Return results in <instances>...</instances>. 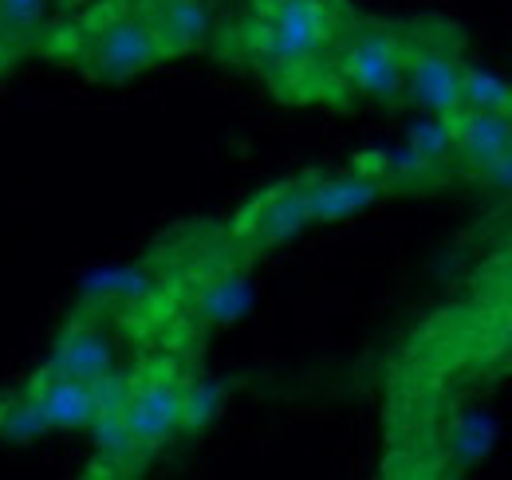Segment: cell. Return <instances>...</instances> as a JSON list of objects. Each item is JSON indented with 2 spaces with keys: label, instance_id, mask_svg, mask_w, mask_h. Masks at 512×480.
<instances>
[{
  "label": "cell",
  "instance_id": "cell-12",
  "mask_svg": "<svg viewBox=\"0 0 512 480\" xmlns=\"http://www.w3.org/2000/svg\"><path fill=\"white\" fill-rule=\"evenodd\" d=\"M249 307H253V288H249V280L241 272H225V276L209 280L201 288V296H197V315L205 323H233Z\"/></svg>",
  "mask_w": 512,
  "mask_h": 480
},
{
  "label": "cell",
  "instance_id": "cell-14",
  "mask_svg": "<svg viewBox=\"0 0 512 480\" xmlns=\"http://www.w3.org/2000/svg\"><path fill=\"white\" fill-rule=\"evenodd\" d=\"M461 107L512 115V83L485 67H461Z\"/></svg>",
  "mask_w": 512,
  "mask_h": 480
},
{
  "label": "cell",
  "instance_id": "cell-22",
  "mask_svg": "<svg viewBox=\"0 0 512 480\" xmlns=\"http://www.w3.org/2000/svg\"><path fill=\"white\" fill-rule=\"evenodd\" d=\"M127 8H138V12H146V8H154V4H162V0H123Z\"/></svg>",
  "mask_w": 512,
  "mask_h": 480
},
{
  "label": "cell",
  "instance_id": "cell-4",
  "mask_svg": "<svg viewBox=\"0 0 512 480\" xmlns=\"http://www.w3.org/2000/svg\"><path fill=\"white\" fill-rule=\"evenodd\" d=\"M134 441L150 453L166 445L174 433H182V382L170 374H138L130 378L127 402H123Z\"/></svg>",
  "mask_w": 512,
  "mask_h": 480
},
{
  "label": "cell",
  "instance_id": "cell-20",
  "mask_svg": "<svg viewBox=\"0 0 512 480\" xmlns=\"http://www.w3.org/2000/svg\"><path fill=\"white\" fill-rule=\"evenodd\" d=\"M410 150L418 158H426L430 166H442L449 154H453V130H449V119H426L410 126Z\"/></svg>",
  "mask_w": 512,
  "mask_h": 480
},
{
  "label": "cell",
  "instance_id": "cell-23",
  "mask_svg": "<svg viewBox=\"0 0 512 480\" xmlns=\"http://www.w3.org/2000/svg\"><path fill=\"white\" fill-rule=\"evenodd\" d=\"M276 4H288V0H256V8H276Z\"/></svg>",
  "mask_w": 512,
  "mask_h": 480
},
{
  "label": "cell",
  "instance_id": "cell-16",
  "mask_svg": "<svg viewBox=\"0 0 512 480\" xmlns=\"http://www.w3.org/2000/svg\"><path fill=\"white\" fill-rule=\"evenodd\" d=\"M154 292V280L138 268H115V272H99V276H87L83 284V296L87 300H142Z\"/></svg>",
  "mask_w": 512,
  "mask_h": 480
},
{
  "label": "cell",
  "instance_id": "cell-9",
  "mask_svg": "<svg viewBox=\"0 0 512 480\" xmlns=\"http://www.w3.org/2000/svg\"><path fill=\"white\" fill-rule=\"evenodd\" d=\"M386 181L359 166V170H347V174H327V178H308V209H312V221H343V217H355L363 209H371L375 201H383Z\"/></svg>",
  "mask_w": 512,
  "mask_h": 480
},
{
  "label": "cell",
  "instance_id": "cell-6",
  "mask_svg": "<svg viewBox=\"0 0 512 480\" xmlns=\"http://www.w3.org/2000/svg\"><path fill=\"white\" fill-rule=\"evenodd\" d=\"M28 398L36 402L48 429H91L95 418L107 410L99 386L79 382V378L60 374V370H48V366L32 378Z\"/></svg>",
  "mask_w": 512,
  "mask_h": 480
},
{
  "label": "cell",
  "instance_id": "cell-5",
  "mask_svg": "<svg viewBox=\"0 0 512 480\" xmlns=\"http://www.w3.org/2000/svg\"><path fill=\"white\" fill-rule=\"evenodd\" d=\"M312 225V209H308V181H284L272 193H264L241 213L237 233L253 240L256 248H272L284 240L300 237Z\"/></svg>",
  "mask_w": 512,
  "mask_h": 480
},
{
  "label": "cell",
  "instance_id": "cell-7",
  "mask_svg": "<svg viewBox=\"0 0 512 480\" xmlns=\"http://www.w3.org/2000/svg\"><path fill=\"white\" fill-rule=\"evenodd\" d=\"M48 370L71 374V378L91 382V386H99V382H107V378L119 374V366H115V347H111L107 331H103L95 319H87V315H75L64 331H60L56 351H52V359H48Z\"/></svg>",
  "mask_w": 512,
  "mask_h": 480
},
{
  "label": "cell",
  "instance_id": "cell-3",
  "mask_svg": "<svg viewBox=\"0 0 512 480\" xmlns=\"http://www.w3.org/2000/svg\"><path fill=\"white\" fill-rule=\"evenodd\" d=\"M339 67L363 99L398 103L406 87V44L390 28H355Z\"/></svg>",
  "mask_w": 512,
  "mask_h": 480
},
{
  "label": "cell",
  "instance_id": "cell-8",
  "mask_svg": "<svg viewBox=\"0 0 512 480\" xmlns=\"http://www.w3.org/2000/svg\"><path fill=\"white\" fill-rule=\"evenodd\" d=\"M406 87L414 103L446 119L461 107V63L442 44L406 48Z\"/></svg>",
  "mask_w": 512,
  "mask_h": 480
},
{
  "label": "cell",
  "instance_id": "cell-21",
  "mask_svg": "<svg viewBox=\"0 0 512 480\" xmlns=\"http://www.w3.org/2000/svg\"><path fill=\"white\" fill-rule=\"evenodd\" d=\"M481 181L489 185V189H497V193H505V197H512V146L493 162V166H485L481 170Z\"/></svg>",
  "mask_w": 512,
  "mask_h": 480
},
{
  "label": "cell",
  "instance_id": "cell-10",
  "mask_svg": "<svg viewBox=\"0 0 512 480\" xmlns=\"http://www.w3.org/2000/svg\"><path fill=\"white\" fill-rule=\"evenodd\" d=\"M446 119H449V130H453V154H457L469 170H477V174H481L485 166H493V162L512 146V115L457 107Z\"/></svg>",
  "mask_w": 512,
  "mask_h": 480
},
{
  "label": "cell",
  "instance_id": "cell-18",
  "mask_svg": "<svg viewBox=\"0 0 512 480\" xmlns=\"http://www.w3.org/2000/svg\"><path fill=\"white\" fill-rule=\"evenodd\" d=\"M449 445H453V457L461 465H477L489 449H493V421L485 414H465L457 418L453 433H449Z\"/></svg>",
  "mask_w": 512,
  "mask_h": 480
},
{
  "label": "cell",
  "instance_id": "cell-2",
  "mask_svg": "<svg viewBox=\"0 0 512 480\" xmlns=\"http://www.w3.org/2000/svg\"><path fill=\"white\" fill-rule=\"evenodd\" d=\"M79 60H83V67H87L95 79H103V83H123L130 75L146 71L150 63L166 60V56H162V48H158V36H154L146 12L123 4V8H115V12H107L103 20L91 24Z\"/></svg>",
  "mask_w": 512,
  "mask_h": 480
},
{
  "label": "cell",
  "instance_id": "cell-13",
  "mask_svg": "<svg viewBox=\"0 0 512 480\" xmlns=\"http://www.w3.org/2000/svg\"><path fill=\"white\" fill-rule=\"evenodd\" d=\"M91 433H95V449H99V457L115 469V473H130L142 457H146V449L134 441V433H130L127 418H123V410H103L95 425H91Z\"/></svg>",
  "mask_w": 512,
  "mask_h": 480
},
{
  "label": "cell",
  "instance_id": "cell-15",
  "mask_svg": "<svg viewBox=\"0 0 512 480\" xmlns=\"http://www.w3.org/2000/svg\"><path fill=\"white\" fill-rule=\"evenodd\" d=\"M48 0H0V48H20L44 24Z\"/></svg>",
  "mask_w": 512,
  "mask_h": 480
},
{
  "label": "cell",
  "instance_id": "cell-19",
  "mask_svg": "<svg viewBox=\"0 0 512 480\" xmlns=\"http://www.w3.org/2000/svg\"><path fill=\"white\" fill-rule=\"evenodd\" d=\"M44 433H48V425H44L36 402H32L28 394L0 406V437H4V441H36V437H44Z\"/></svg>",
  "mask_w": 512,
  "mask_h": 480
},
{
  "label": "cell",
  "instance_id": "cell-17",
  "mask_svg": "<svg viewBox=\"0 0 512 480\" xmlns=\"http://www.w3.org/2000/svg\"><path fill=\"white\" fill-rule=\"evenodd\" d=\"M225 406V386L197 378V382H182V429H205L209 421L221 414Z\"/></svg>",
  "mask_w": 512,
  "mask_h": 480
},
{
  "label": "cell",
  "instance_id": "cell-1",
  "mask_svg": "<svg viewBox=\"0 0 512 480\" xmlns=\"http://www.w3.org/2000/svg\"><path fill=\"white\" fill-rule=\"evenodd\" d=\"M335 32V12L327 0H288L276 8H260L256 48L268 67L300 71L320 56Z\"/></svg>",
  "mask_w": 512,
  "mask_h": 480
},
{
  "label": "cell",
  "instance_id": "cell-11",
  "mask_svg": "<svg viewBox=\"0 0 512 480\" xmlns=\"http://www.w3.org/2000/svg\"><path fill=\"white\" fill-rule=\"evenodd\" d=\"M146 20L158 36L162 56H182V52L201 48L209 40V28H213L205 0H162V4L146 8Z\"/></svg>",
  "mask_w": 512,
  "mask_h": 480
}]
</instances>
